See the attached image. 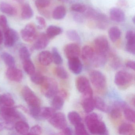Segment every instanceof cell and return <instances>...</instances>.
Returning a JSON list of instances; mask_svg holds the SVG:
<instances>
[{
	"label": "cell",
	"mask_w": 135,
	"mask_h": 135,
	"mask_svg": "<svg viewBox=\"0 0 135 135\" xmlns=\"http://www.w3.org/2000/svg\"><path fill=\"white\" fill-rule=\"evenodd\" d=\"M85 123L91 133L95 135H107L106 126L95 113L90 114L85 118Z\"/></svg>",
	"instance_id": "obj_1"
},
{
	"label": "cell",
	"mask_w": 135,
	"mask_h": 135,
	"mask_svg": "<svg viewBox=\"0 0 135 135\" xmlns=\"http://www.w3.org/2000/svg\"><path fill=\"white\" fill-rule=\"evenodd\" d=\"M41 91L46 98H53L57 94L58 86L56 82L52 78L45 76L41 84Z\"/></svg>",
	"instance_id": "obj_2"
},
{
	"label": "cell",
	"mask_w": 135,
	"mask_h": 135,
	"mask_svg": "<svg viewBox=\"0 0 135 135\" xmlns=\"http://www.w3.org/2000/svg\"><path fill=\"white\" fill-rule=\"evenodd\" d=\"M84 14L88 18L96 21L97 23V26L107 25L108 23V18L105 14H103L92 8L87 7L86 10Z\"/></svg>",
	"instance_id": "obj_3"
},
{
	"label": "cell",
	"mask_w": 135,
	"mask_h": 135,
	"mask_svg": "<svg viewBox=\"0 0 135 135\" xmlns=\"http://www.w3.org/2000/svg\"><path fill=\"white\" fill-rule=\"evenodd\" d=\"M77 90L83 94V97H93V91L89 80L84 76H80L76 80Z\"/></svg>",
	"instance_id": "obj_4"
},
{
	"label": "cell",
	"mask_w": 135,
	"mask_h": 135,
	"mask_svg": "<svg viewBox=\"0 0 135 135\" xmlns=\"http://www.w3.org/2000/svg\"><path fill=\"white\" fill-rule=\"evenodd\" d=\"M89 77L93 86L99 90L104 89L106 86V80L105 75L98 70H92L89 73Z\"/></svg>",
	"instance_id": "obj_5"
},
{
	"label": "cell",
	"mask_w": 135,
	"mask_h": 135,
	"mask_svg": "<svg viewBox=\"0 0 135 135\" xmlns=\"http://www.w3.org/2000/svg\"><path fill=\"white\" fill-rule=\"evenodd\" d=\"M23 98L29 107L40 106L41 101L34 92L29 87L25 86L22 89Z\"/></svg>",
	"instance_id": "obj_6"
},
{
	"label": "cell",
	"mask_w": 135,
	"mask_h": 135,
	"mask_svg": "<svg viewBox=\"0 0 135 135\" xmlns=\"http://www.w3.org/2000/svg\"><path fill=\"white\" fill-rule=\"evenodd\" d=\"M0 114L8 121L15 122L22 118V114L12 107L3 106L0 109Z\"/></svg>",
	"instance_id": "obj_7"
},
{
	"label": "cell",
	"mask_w": 135,
	"mask_h": 135,
	"mask_svg": "<svg viewBox=\"0 0 135 135\" xmlns=\"http://www.w3.org/2000/svg\"><path fill=\"white\" fill-rule=\"evenodd\" d=\"M133 79V76L131 73L126 71H120L115 75L114 83L118 86L124 87L131 84Z\"/></svg>",
	"instance_id": "obj_8"
},
{
	"label": "cell",
	"mask_w": 135,
	"mask_h": 135,
	"mask_svg": "<svg viewBox=\"0 0 135 135\" xmlns=\"http://www.w3.org/2000/svg\"><path fill=\"white\" fill-rule=\"evenodd\" d=\"M94 44V50L97 53L106 54L109 51V42L105 36H100L96 38L95 39Z\"/></svg>",
	"instance_id": "obj_9"
},
{
	"label": "cell",
	"mask_w": 135,
	"mask_h": 135,
	"mask_svg": "<svg viewBox=\"0 0 135 135\" xmlns=\"http://www.w3.org/2000/svg\"><path fill=\"white\" fill-rule=\"evenodd\" d=\"M21 35L23 41L26 42L33 41L37 38V31L34 25L29 23L26 25L21 31Z\"/></svg>",
	"instance_id": "obj_10"
},
{
	"label": "cell",
	"mask_w": 135,
	"mask_h": 135,
	"mask_svg": "<svg viewBox=\"0 0 135 135\" xmlns=\"http://www.w3.org/2000/svg\"><path fill=\"white\" fill-rule=\"evenodd\" d=\"M49 123L55 128L62 129L67 126V120L64 114L56 113L49 119Z\"/></svg>",
	"instance_id": "obj_11"
},
{
	"label": "cell",
	"mask_w": 135,
	"mask_h": 135,
	"mask_svg": "<svg viewBox=\"0 0 135 135\" xmlns=\"http://www.w3.org/2000/svg\"><path fill=\"white\" fill-rule=\"evenodd\" d=\"M4 40L5 46L8 47H12L19 38V35L16 31L9 28L4 31Z\"/></svg>",
	"instance_id": "obj_12"
},
{
	"label": "cell",
	"mask_w": 135,
	"mask_h": 135,
	"mask_svg": "<svg viewBox=\"0 0 135 135\" xmlns=\"http://www.w3.org/2000/svg\"><path fill=\"white\" fill-rule=\"evenodd\" d=\"M64 52L68 59L79 57L81 54V50L76 43H70L65 46Z\"/></svg>",
	"instance_id": "obj_13"
},
{
	"label": "cell",
	"mask_w": 135,
	"mask_h": 135,
	"mask_svg": "<svg viewBox=\"0 0 135 135\" xmlns=\"http://www.w3.org/2000/svg\"><path fill=\"white\" fill-rule=\"evenodd\" d=\"M6 75L10 80L20 83L23 78L22 71L15 67H8L6 72Z\"/></svg>",
	"instance_id": "obj_14"
},
{
	"label": "cell",
	"mask_w": 135,
	"mask_h": 135,
	"mask_svg": "<svg viewBox=\"0 0 135 135\" xmlns=\"http://www.w3.org/2000/svg\"><path fill=\"white\" fill-rule=\"evenodd\" d=\"M126 49L127 52L131 54L135 55V34L132 30H128L126 35Z\"/></svg>",
	"instance_id": "obj_15"
},
{
	"label": "cell",
	"mask_w": 135,
	"mask_h": 135,
	"mask_svg": "<svg viewBox=\"0 0 135 135\" xmlns=\"http://www.w3.org/2000/svg\"><path fill=\"white\" fill-rule=\"evenodd\" d=\"M109 15L110 19L116 22H122L125 19L124 12L119 8H112L110 10Z\"/></svg>",
	"instance_id": "obj_16"
},
{
	"label": "cell",
	"mask_w": 135,
	"mask_h": 135,
	"mask_svg": "<svg viewBox=\"0 0 135 135\" xmlns=\"http://www.w3.org/2000/svg\"><path fill=\"white\" fill-rule=\"evenodd\" d=\"M50 39L46 33H41L37 37V40L34 44V48L37 50L44 49L49 45Z\"/></svg>",
	"instance_id": "obj_17"
},
{
	"label": "cell",
	"mask_w": 135,
	"mask_h": 135,
	"mask_svg": "<svg viewBox=\"0 0 135 135\" xmlns=\"http://www.w3.org/2000/svg\"><path fill=\"white\" fill-rule=\"evenodd\" d=\"M69 68L74 74L79 75L82 72L83 66L79 57L68 59Z\"/></svg>",
	"instance_id": "obj_18"
},
{
	"label": "cell",
	"mask_w": 135,
	"mask_h": 135,
	"mask_svg": "<svg viewBox=\"0 0 135 135\" xmlns=\"http://www.w3.org/2000/svg\"><path fill=\"white\" fill-rule=\"evenodd\" d=\"M38 60L41 64L44 66H48L52 62V53L49 51H43L38 55Z\"/></svg>",
	"instance_id": "obj_19"
},
{
	"label": "cell",
	"mask_w": 135,
	"mask_h": 135,
	"mask_svg": "<svg viewBox=\"0 0 135 135\" xmlns=\"http://www.w3.org/2000/svg\"><path fill=\"white\" fill-rule=\"evenodd\" d=\"M90 61L94 67L98 68L103 67L107 61L106 54H99L95 52L94 56Z\"/></svg>",
	"instance_id": "obj_20"
},
{
	"label": "cell",
	"mask_w": 135,
	"mask_h": 135,
	"mask_svg": "<svg viewBox=\"0 0 135 135\" xmlns=\"http://www.w3.org/2000/svg\"><path fill=\"white\" fill-rule=\"evenodd\" d=\"M83 109L86 113H90L93 111L94 109V100L93 97H83L82 102Z\"/></svg>",
	"instance_id": "obj_21"
},
{
	"label": "cell",
	"mask_w": 135,
	"mask_h": 135,
	"mask_svg": "<svg viewBox=\"0 0 135 135\" xmlns=\"http://www.w3.org/2000/svg\"><path fill=\"white\" fill-rule=\"evenodd\" d=\"M0 11L3 13L11 16H15L17 14V11L15 7L6 2L0 3Z\"/></svg>",
	"instance_id": "obj_22"
},
{
	"label": "cell",
	"mask_w": 135,
	"mask_h": 135,
	"mask_svg": "<svg viewBox=\"0 0 135 135\" xmlns=\"http://www.w3.org/2000/svg\"><path fill=\"white\" fill-rule=\"evenodd\" d=\"M15 128L18 133L22 135L28 134L30 130L29 124L23 120L18 121L15 123Z\"/></svg>",
	"instance_id": "obj_23"
},
{
	"label": "cell",
	"mask_w": 135,
	"mask_h": 135,
	"mask_svg": "<svg viewBox=\"0 0 135 135\" xmlns=\"http://www.w3.org/2000/svg\"><path fill=\"white\" fill-rule=\"evenodd\" d=\"M82 57L85 61H90L95 53L94 49L90 46H84L81 51Z\"/></svg>",
	"instance_id": "obj_24"
},
{
	"label": "cell",
	"mask_w": 135,
	"mask_h": 135,
	"mask_svg": "<svg viewBox=\"0 0 135 135\" xmlns=\"http://www.w3.org/2000/svg\"><path fill=\"white\" fill-rule=\"evenodd\" d=\"M55 113L56 110L52 107L41 108L40 113L37 119H49Z\"/></svg>",
	"instance_id": "obj_25"
},
{
	"label": "cell",
	"mask_w": 135,
	"mask_h": 135,
	"mask_svg": "<svg viewBox=\"0 0 135 135\" xmlns=\"http://www.w3.org/2000/svg\"><path fill=\"white\" fill-rule=\"evenodd\" d=\"M118 132L119 134L121 135H133L135 133V129L131 124L124 123L118 128Z\"/></svg>",
	"instance_id": "obj_26"
},
{
	"label": "cell",
	"mask_w": 135,
	"mask_h": 135,
	"mask_svg": "<svg viewBox=\"0 0 135 135\" xmlns=\"http://www.w3.org/2000/svg\"><path fill=\"white\" fill-rule=\"evenodd\" d=\"M62 32L63 30L61 27L54 25H50L47 28L46 33L49 38L51 39L60 35Z\"/></svg>",
	"instance_id": "obj_27"
},
{
	"label": "cell",
	"mask_w": 135,
	"mask_h": 135,
	"mask_svg": "<svg viewBox=\"0 0 135 135\" xmlns=\"http://www.w3.org/2000/svg\"><path fill=\"white\" fill-rule=\"evenodd\" d=\"M66 10L64 7L59 6L55 8L52 12L53 18L56 20H60L65 17Z\"/></svg>",
	"instance_id": "obj_28"
},
{
	"label": "cell",
	"mask_w": 135,
	"mask_h": 135,
	"mask_svg": "<svg viewBox=\"0 0 135 135\" xmlns=\"http://www.w3.org/2000/svg\"><path fill=\"white\" fill-rule=\"evenodd\" d=\"M109 37L113 42H115L120 37L121 32L118 27H112L108 30Z\"/></svg>",
	"instance_id": "obj_29"
},
{
	"label": "cell",
	"mask_w": 135,
	"mask_h": 135,
	"mask_svg": "<svg viewBox=\"0 0 135 135\" xmlns=\"http://www.w3.org/2000/svg\"><path fill=\"white\" fill-rule=\"evenodd\" d=\"M94 100L95 107L97 109L102 112H109L110 108L106 103L105 102L102 98L99 97H96L94 99Z\"/></svg>",
	"instance_id": "obj_30"
},
{
	"label": "cell",
	"mask_w": 135,
	"mask_h": 135,
	"mask_svg": "<svg viewBox=\"0 0 135 135\" xmlns=\"http://www.w3.org/2000/svg\"><path fill=\"white\" fill-rule=\"evenodd\" d=\"M34 15V12L30 4H26L22 8L21 16L24 20H29L32 18Z\"/></svg>",
	"instance_id": "obj_31"
},
{
	"label": "cell",
	"mask_w": 135,
	"mask_h": 135,
	"mask_svg": "<svg viewBox=\"0 0 135 135\" xmlns=\"http://www.w3.org/2000/svg\"><path fill=\"white\" fill-rule=\"evenodd\" d=\"M64 99L60 95H56L53 97L52 101V108L54 109L59 110L61 109L64 106Z\"/></svg>",
	"instance_id": "obj_32"
},
{
	"label": "cell",
	"mask_w": 135,
	"mask_h": 135,
	"mask_svg": "<svg viewBox=\"0 0 135 135\" xmlns=\"http://www.w3.org/2000/svg\"><path fill=\"white\" fill-rule=\"evenodd\" d=\"M1 100L3 106L13 107L15 101L11 95L8 93H5L1 95Z\"/></svg>",
	"instance_id": "obj_33"
},
{
	"label": "cell",
	"mask_w": 135,
	"mask_h": 135,
	"mask_svg": "<svg viewBox=\"0 0 135 135\" xmlns=\"http://www.w3.org/2000/svg\"><path fill=\"white\" fill-rule=\"evenodd\" d=\"M23 68L25 71L30 75H31L35 72L34 65L30 59L23 61Z\"/></svg>",
	"instance_id": "obj_34"
},
{
	"label": "cell",
	"mask_w": 135,
	"mask_h": 135,
	"mask_svg": "<svg viewBox=\"0 0 135 135\" xmlns=\"http://www.w3.org/2000/svg\"><path fill=\"white\" fill-rule=\"evenodd\" d=\"M1 57L2 60L8 67H15V61L14 57L11 54L4 52L1 54Z\"/></svg>",
	"instance_id": "obj_35"
},
{
	"label": "cell",
	"mask_w": 135,
	"mask_h": 135,
	"mask_svg": "<svg viewBox=\"0 0 135 135\" xmlns=\"http://www.w3.org/2000/svg\"><path fill=\"white\" fill-rule=\"evenodd\" d=\"M68 118L72 124L75 126L82 121V118L78 113L75 111H71L68 114Z\"/></svg>",
	"instance_id": "obj_36"
},
{
	"label": "cell",
	"mask_w": 135,
	"mask_h": 135,
	"mask_svg": "<svg viewBox=\"0 0 135 135\" xmlns=\"http://www.w3.org/2000/svg\"><path fill=\"white\" fill-rule=\"evenodd\" d=\"M66 35L68 38L75 42L80 43L81 42V38L78 32L76 30H68L66 33Z\"/></svg>",
	"instance_id": "obj_37"
},
{
	"label": "cell",
	"mask_w": 135,
	"mask_h": 135,
	"mask_svg": "<svg viewBox=\"0 0 135 135\" xmlns=\"http://www.w3.org/2000/svg\"><path fill=\"white\" fill-rule=\"evenodd\" d=\"M122 109L119 107L114 104L113 106L110 109L109 112L110 117L113 119H118L122 117Z\"/></svg>",
	"instance_id": "obj_38"
},
{
	"label": "cell",
	"mask_w": 135,
	"mask_h": 135,
	"mask_svg": "<svg viewBox=\"0 0 135 135\" xmlns=\"http://www.w3.org/2000/svg\"><path fill=\"white\" fill-rule=\"evenodd\" d=\"M51 53L52 56L53 61L54 64L57 65H60L63 63V59L56 48H52Z\"/></svg>",
	"instance_id": "obj_39"
},
{
	"label": "cell",
	"mask_w": 135,
	"mask_h": 135,
	"mask_svg": "<svg viewBox=\"0 0 135 135\" xmlns=\"http://www.w3.org/2000/svg\"><path fill=\"white\" fill-rule=\"evenodd\" d=\"M124 113L126 119L129 122L134 123L135 120V114L134 110L127 107L124 109Z\"/></svg>",
	"instance_id": "obj_40"
},
{
	"label": "cell",
	"mask_w": 135,
	"mask_h": 135,
	"mask_svg": "<svg viewBox=\"0 0 135 135\" xmlns=\"http://www.w3.org/2000/svg\"><path fill=\"white\" fill-rule=\"evenodd\" d=\"M45 76L38 72H35L31 75V81L37 85H41L43 82Z\"/></svg>",
	"instance_id": "obj_41"
},
{
	"label": "cell",
	"mask_w": 135,
	"mask_h": 135,
	"mask_svg": "<svg viewBox=\"0 0 135 135\" xmlns=\"http://www.w3.org/2000/svg\"><path fill=\"white\" fill-rule=\"evenodd\" d=\"M55 73L57 77L62 79H66L68 78V74L63 67L58 66L56 68Z\"/></svg>",
	"instance_id": "obj_42"
},
{
	"label": "cell",
	"mask_w": 135,
	"mask_h": 135,
	"mask_svg": "<svg viewBox=\"0 0 135 135\" xmlns=\"http://www.w3.org/2000/svg\"><path fill=\"white\" fill-rule=\"evenodd\" d=\"M19 56L23 61L30 59V53L26 46H22L20 48L19 50Z\"/></svg>",
	"instance_id": "obj_43"
},
{
	"label": "cell",
	"mask_w": 135,
	"mask_h": 135,
	"mask_svg": "<svg viewBox=\"0 0 135 135\" xmlns=\"http://www.w3.org/2000/svg\"><path fill=\"white\" fill-rule=\"evenodd\" d=\"M87 7L84 4L80 3H76L72 5L71 10L74 12L79 13H84L86 10Z\"/></svg>",
	"instance_id": "obj_44"
},
{
	"label": "cell",
	"mask_w": 135,
	"mask_h": 135,
	"mask_svg": "<svg viewBox=\"0 0 135 135\" xmlns=\"http://www.w3.org/2000/svg\"><path fill=\"white\" fill-rule=\"evenodd\" d=\"M75 130L76 135H88V134L84 125L81 122L75 126Z\"/></svg>",
	"instance_id": "obj_45"
},
{
	"label": "cell",
	"mask_w": 135,
	"mask_h": 135,
	"mask_svg": "<svg viewBox=\"0 0 135 135\" xmlns=\"http://www.w3.org/2000/svg\"><path fill=\"white\" fill-rule=\"evenodd\" d=\"M50 4V0H36L35 5L39 9L48 7Z\"/></svg>",
	"instance_id": "obj_46"
},
{
	"label": "cell",
	"mask_w": 135,
	"mask_h": 135,
	"mask_svg": "<svg viewBox=\"0 0 135 135\" xmlns=\"http://www.w3.org/2000/svg\"><path fill=\"white\" fill-rule=\"evenodd\" d=\"M42 128L38 125H36L32 127L29 130L28 135H40L41 134Z\"/></svg>",
	"instance_id": "obj_47"
},
{
	"label": "cell",
	"mask_w": 135,
	"mask_h": 135,
	"mask_svg": "<svg viewBox=\"0 0 135 135\" xmlns=\"http://www.w3.org/2000/svg\"><path fill=\"white\" fill-rule=\"evenodd\" d=\"M111 66L114 69H117L120 67L121 65V62L118 57L115 56H112L111 61Z\"/></svg>",
	"instance_id": "obj_48"
},
{
	"label": "cell",
	"mask_w": 135,
	"mask_h": 135,
	"mask_svg": "<svg viewBox=\"0 0 135 135\" xmlns=\"http://www.w3.org/2000/svg\"><path fill=\"white\" fill-rule=\"evenodd\" d=\"M36 20L37 23V27L39 29H42L46 26V22L44 18L41 16H37Z\"/></svg>",
	"instance_id": "obj_49"
},
{
	"label": "cell",
	"mask_w": 135,
	"mask_h": 135,
	"mask_svg": "<svg viewBox=\"0 0 135 135\" xmlns=\"http://www.w3.org/2000/svg\"><path fill=\"white\" fill-rule=\"evenodd\" d=\"M0 26L3 28L4 31L8 28L7 19L5 16H0Z\"/></svg>",
	"instance_id": "obj_50"
},
{
	"label": "cell",
	"mask_w": 135,
	"mask_h": 135,
	"mask_svg": "<svg viewBox=\"0 0 135 135\" xmlns=\"http://www.w3.org/2000/svg\"><path fill=\"white\" fill-rule=\"evenodd\" d=\"M80 13L75 12L73 15V18L75 22L79 23H82L84 22L83 17Z\"/></svg>",
	"instance_id": "obj_51"
},
{
	"label": "cell",
	"mask_w": 135,
	"mask_h": 135,
	"mask_svg": "<svg viewBox=\"0 0 135 135\" xmlns=\"http://www.w3.org/2000/svg\"><path fill=\"white\" fill-rule=\"evenodd\" d=\"M7 121L0 114V132L4 129H7Z\"/></svg>",
	"instance_id": "obj_52"
},
{
	"label": "cell",
	"mask_w": 135,
	"mask_h": 135,
	"mask_svg": "<svg viewBox=\"0 0 135 135\" xmlns=\"http://www.w3.org/2000/svg\"><path fill=\"white\" fill-rule=\"evenodd\" d=\"M63 131H62V133L64 135H72L73 134V131L71 128L69 127H66L63 129Z\"/></svg>",
	"instance_id": "obj_53"
},
{
	"label": "cell",
	"mask_w": 135,
	"mask_h": 135,
	"mask_svg": "<svg viewBox=\"0 0 135 135\" xmlns=\"http://www.w3.org/2000/svg\"><path fill=\"white\" fill-rule=\"evenodd\" d=\"M126 66L128 68L131 69L133 70H135V62L132 61H129L126 63Z\"/></svg>",
	"instance_id": "obj_54"
},
{
	"label": "cell",
	"mask_w": 135,
	"mask_h": 135,
	"mask_svg": "<svg viewBox=\"0 0 135 135\" xmlns=\"http://www.w3.org/2000/svg\"><path fill=\"white\" fill-rule=\"evenodd\" d=\"M58 93H59V95L63 98L64 99L68 97V94L66 91L64 90H61L59 92L58 91Z\"/></svg>",
	"instance_id": "obj_55"
},
{
	"label": "cell",
	"mask_w": 135,
	"mask_h": 135,
	"mask_svg": "<svg viewBox=\"0 0 135 135\" xmlns=\"http://www.w3.org/2000/svg\"><path fill=\"white\" fill-rule=\"evenodd\" d=\"M118 4L119 6L124 7L126 6L127 4V2L126 0H119L118 3Z\"/></svg>",
	"instance_id": "obj_56"
},
{
	"label": "cell",
	"mask_w": 135,
	"mask_h": 135,
	"mask_svg": "<svg viewBox=\"0 0 135 135\" xmlns=\"http://www.w3.org/2000/svg\"><path fill=\"white\" fill-rule=\"evenodd\" d=\"M4 40V36L1 31L0 30V45L3 43Z\"/></svg>",
	"instance_id": "obj_57"
},
{
	"label": "cell",
	"mask_w": 135,
	"mask_h": 135,
	"mask_svg": "<svg viewBox=\"0 0 135 135\" xmlns=\"http://www.w3.org/2000/svg\"><path fill=\"white\" fill-rule=\"evenodd\" d=\"M14 1L18 2L19 3L22 4L24 3L25 0H14Z\"/></svg>",
	"instance_id": "obj_58"
},
{
	"label": "cell",
	"mask_w": 135,
	"mask_h": 135,
	"mask_svg": "<svg viewBox=\"0 0 135 135\" xmlns=\"http://www.w3.org/2000/svg\"><path fill=\"white\" fill-rule=\"evenodd\" d=\"M3 106V104H2V102H1V95H0V109Z\"/></svg>",
	"instance_id": "obj_59"
},
{
	"label": "cell",
	"mask_w": 135,
	"mask_h": 135,
	"mask_svg": "<svg viewBox=\"0 0 135 135\" xmlns=\"http://www.w3.org/2000/svg\"><path fill=\"white\" fill-rule=\"evenodd\" d=\"M59 1H61V2H65L66 1H68V0H58Z\"/></svg>",
	"instance_id": "obj_60"
},
{
	"label": "cell",
	"mask_w": 135,
	"mask_h": 135,
	"mask_svg": "<svg viewBox=\"0 0 135 135\" xmlns=\"http://www.w3.org/2000/svg\"><path fill=\"white\" fill-rule=\"evenodd\" d=\"M132 21L133 22V23L134 24V23H135V17H134V16L132 18Z\"/></svg>",
	"instance_id": "obj_61"
}]
</instances>
